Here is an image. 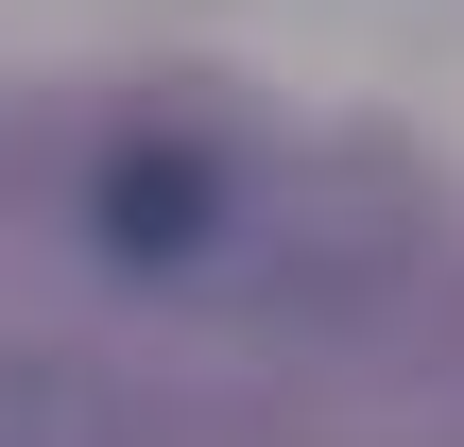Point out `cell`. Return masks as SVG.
Returning a JSON list of instances; mask_svg holds the SVG:
<instances>
[{"mask_svg":"<svg viewBox=\"0 0 464 447\" xmlns=\"http://www.w3.org/2000/svg\"><path fill=\"white\" fill-rule=\"evenodd\" d=\"M86 224H103L121 276H189V258L224 241V155H207V138H121L103 189H86Z\"/></svg>","mask_w":464,"mask_h":447,"instance_id":"6da1fadb","label":"cell"}]
</instances>
